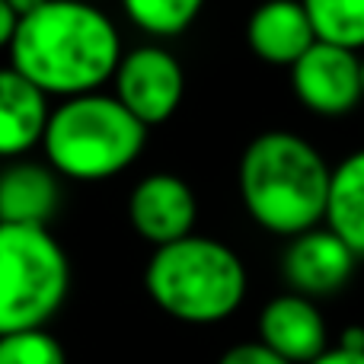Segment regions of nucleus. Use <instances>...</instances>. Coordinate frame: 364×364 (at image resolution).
<instances>
[{
    "instance_id": "nucleus-13",
    "label": "nucleus",
    "mask_w": 364,
    "mask_h": 364,
    "mask_svg": "<svg viewBox=\"0 0 364 364\" xmlns=\"http://www.w3.org/2000/svg\"><path fill=\"white\" fill-rule=\"evenodd\" d=\"M58 211V179L42 164H10L0 173V224L45 227Z\"/></svg>"
},
{
    "instance_id": "nucleus-3",
    "label": "nucleus",
    "mask_w": 364,
    "mask_h": 364,
    "mask_svg": "<svg viewBox=\"0 0 364 364\" xmlns=\"http://www.w3.org/2000/svg\"><path fill=\"white\" fill-rule=\"evenodd\" d=\"M246 265L227 243L211 237H182L157 246L144 269L151 301L173 320L208 326L220 323L246 297Z\"/></svg>"
},
{
    "instance_id": "nucleus-5",
    "label": "nucleus",
    "mask_w": 364,
    "mask_h": 364,
    "mask_svg": "<svg viewBox=\"0 0 364 364\" xmlns=\"http://www.w3.org/2000/svg\"><path fill=\"white\" fill-rule=\"evenodd\" d=\"M68 288V256L48 227L0 224V336L45 329Z\"/></svg>"
},
{
    "instance_id": "nucleus-4",
    "label": "nucleus",
    "mask_w": 364,
    "mask_h": 364,
    "mask_svg": "<svg viewBox=\"0 0 364 364\" xmlns=\"http://www.w3.org/2000/svg\"><path fill=\"white\" fill-rule=\"evenodd\" d=\"M147 128L115 96L83 93L48 115L42 147L55 173L80 182L112 179L144 151Z\"/></svg>"
},
{
    "instance_id": "nucleus-6",
    "label": "nucleus",
    "mask_w": 364,
    "mask_h": 364,
    "mask_svg": "<svg viewBox=\"0 0 364 364\" xmlns=\"http://www.w3.org/2000/svg\"><path fill=\"white\" fill-rule=\"evenodd\" d=\"M182 96H186V74L173 51L144 45L122 55L115 68V100L144 128L173 119Z\"/></svg>"
},
{
    "instance_id": "nucleus-2",
    "label": "nucleus",
    "mask_w": 364,
    "mask_h": 364,
    "mask_svg": "<svg viewBox=\"0 0 364 364\" xmlns=\"http://www.w3.org/2000/svg\"><path fill=\"white\" fill-rule=\"evenodd\" d=\"M329 173L333 166L307 138L265 132L256 134L240 157V198L262 230L294 240L323 224Z\"/></svg>"
},
{
    "instance_id": "nucleus-14",
    "label": "nucleus",
    "mask_w": 364,
    "mask_h": 364,
    "mask_svg": "<svg viewBox=\"0 0 364 364\" xmlns=\"http://www.w3.org/2000/svg\"><path fill=\"white\" fill-rule=\"evenodd\" d=\"M323 227H329L358 259L364 256V147L329 173Z\"/></svg>"
},
{
    "instance_id": "nucleus-18",
    "label": "nucleus",
    "mask_w": 364,
    "mask_h": 364,
    "mask_svg": "<svg viewBox=\"0 0 364 364\" xmlns=\"http://www.w3.org/2000/svg\"><path fill=\"white\" fill-rule=\"evenodd\" d=\"M218 364H288L284 358H278L272 348H265L262 342H240V346H230L224 355H220Z\"/></svg>"
},
{
    "instance_id": "nucleus-22",
    "label": "nucleus",
    "mask_w": 364,
    "mask_h": 364,
    "mask_svg": "<svg viewBox=\"0 0 364 364\" xmlns=\"http://www.w3.org/2000/svg\"><path fill=\"white\" fill-rule=\"evenodd\" d=\"M45 4H48V0H6V6H10V10L16 13V19L32 16V13H36V10H42Z\"/></svg>"
},
{
    "instance_id": "nucleus-20",
    "label": "nucleus",
    "mask_w": 364,
    "mask_h": 364,
    "mask_svg": "<svg viewBox=\"0 0 364 364\" xmlns=\"http://www.w3.org/2000/svg\"><path fill=\"white\" fill-rule=\"evenodd\" d=\"M16 26H19L16 13L6 6V0H0V48H10L13 36H16Z\"/></svg>"
},
{
    "instance_id": "nucleus-11",
    "label": "nucleus",
    "mask_w": 364,
    "mask_h": 364,
    "mask_svg": "<svg viewBox=\"0 0 364 364\" xmlns=\"http://www.w3.org/2000/svg\"><path fill=\"white\" fill-rule=\"evenodd\" d=\"M314 42V26H310L301 0H265L250 13L246 45L265 64L291 68L307 55Z\"/></svg>"
},
{
    "instance_id": "nucleus-12",
    "label": "nucleus",
    "mask_w": 364,
    "mask_h": 364,
    "mask_svg": "<svg viewBox=\"0 0 364 364\" xmlns=\"http://www.w3.org/2000/svg\"><path fill=\"white\" fill-rule=\"evenodd\" d=\"M48 96L13 68H0V157L13 160L36 147L48 125Z\"/></svg>"
},
{
    "instance_id": "nucleus-9",
    "label": "nucleus",
    "mask_w": 364,
    "mask_h": 364,
    "mask_svg": "<svg viewBox=\"0 0 364 364\" xmlns=\"http://www.w3.org/2000/svg\"><path fill=\"white\" fill-rule=\"evenodd\" d=\"M355 262L358 256L329 227L320 224L291 240L282 259V272L294 294L314 301V297H326L346 288L355 272Z\"/></svg>"
},
{
    "instance_id": "nucleus-19",
    "label": "nucleus",
    "mask_w": 364,
    "mask_h": 364,
    "mask_svg": "<svg viewBox=\"0 0 364 364\" xmlns=\"http://www.w3.org/2000/svg\"><path fill=\"white\" fill-rule=\"evenodd\" d=\"M310 364H364V352H348V348H326L316 361Z\"/></svg>"
},
{
    "instance_id": "nucleus-15",
    "label": "nucleus",
    "mask_w": 364,
    "mask_h": 364,
    "mask_svg": "<svg viewBox=\"0 0 364 364\" xmlns=\"http://www.w3.org/2000/svg\"><path fill=\"white\" fill-rule=\"evenodd\" d=\"M316 42L346 51L364 48V0H301Z\"/></svg>"
},
{
    "instance_id": "nucleus-21",
    "label": "nucleus",
    "mask_w": 364,
    "mask_h": 364,
    "mask_svg": "<svg viewBox=\"0 0 364 364\" xmlns=\"http://www.w3.org/2000/svg\"><path fill=\"white\" fill-rule=\"evenodd\" d=\"M339 348H348V352H364V326H348L339 339Z\"/></svg>"
},
{
    "instance_id": "nucleus-17",
    "label": "nucleus",
    "mask_w": 364,
    "mask_h": 364,
    "mask_svg": "<svg viewBox=\"0 0 364 364\" xmlns=\"http://www.w3.org/2000/svg\"><path fill=\"white\" fill-rule=\"evenodd\" d=\"M0 364H68L61 342L45 329L0 336Z\"/></svg>"
},
{
    "instance_id": "nucleus-16",
    "label": "nucleus",
    "mask_w": 364,
    "mask_h": 364,
    "mask_svg": "<svg viewBox=\"0 0 364 364\" xmlns=\"http://www.w3.org/2000/svg\"><path fill=\"white\" fill-rule=\"evenodd\" d=\"M128 19L151 36H179L198 19L205 0H122Z\"/></svg>"
},
{
    "instance_id": "nucleus-8",
    "label": "nucleus",
    "mask_w": 364,
    "mask_h": 364,
    "mask_svg": "<svg viewBox=\"0 0 364 364\" xmlns=\"http://www.w3.org/2000/svg\"><path fill=\"white\" fill-rule=\"evenodd\" d=\"M195 218H198L195 192L176 173H151L132 188L128 220L147 243L166 246L192 237Z\"/></svg>"
},
{
    "instance_id": "nucleus-10",
    "label": "nucleus",
    "mask_w": 364,
    "mask_h": 364,
    "mask_svg": "<svg viewBox=\"0 0 364 364\" xmlns=\"http://www.w3.org/2000/svg\"><path fill=\"white\" fill-rule=\"evenodd\" d=\"M259 342L288 364H310L329 348L326 320L310 297L294 291L272 297L259 314Z\"/></svg>"
},
{
    "instance_id": "nucleus-24",
    "label": "nucleus",
    "mask_w": 364,
    "mask_h": 364,
    "mask_svg": "<svg viewBox=\"0 0 364 364\" xmlns=\"http://www.w3.org/2000/svg\"><path fill=\"white\" fill-rule=\"evenodd\" d=\"M90 4H93V0H90Z\"/></svg>"
},
{
    "instance_id": "nucleus-1",
    "label": "nucleus",
    "mask_w": 364,
    "mask_h": 364,
    "mask_svg": "<svg viewBox=\"0 0 364 364\" xmlns=\"http://www.w3.org/2000/svg\"><path fill=\"white\" fill-rule=\"evenodd\" d=\"M119 61V29L90 0H48L19 19L10 42V68L45 96L96 93L115 77Z\"/></svg>"
},
{
    "instance_id": "nucleus-23",
    "label": "nucleus",
    "mask_w": 364,
    "mask_h": 364,
    "mask_svg": "<svg viewBox=\"0 0 364 364\" xmlns=\"http://www.w3.org/2000/svg\"><path fill=\"white\" fill-rule=\"evenodd\" d=\"M358 74H361V96H364V58H361V70H358Z\"/></svg>"
},
{
    "instance_id": "nucleus-7",
    "label": "nucleus",
    "mask_w": 364,
    "mask_h": 364,
    "mask_svg": "<svg viewBox=\"0 0 364 364\" xmlns=\"http://www.w3.org/2000/svg\"><path fill=\"white\" fill-rule=\"evenodd\" d=\"M361 58L355 51L314 42L297 64H291L294 96L316 115H346L364 100Z\"/></svg>"
}]
</instances>
